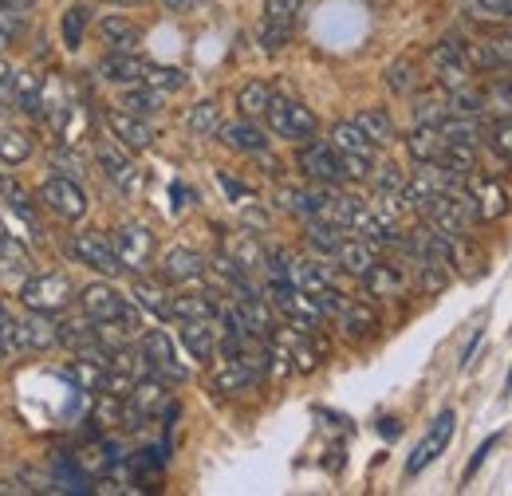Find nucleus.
Segmentation results:
<instances>
[{
  "mask_svg": "<svg viewBox=\"0 0 512 496\" xmlns=\"http://www.w3.org/2000/svg\"><path fill=\"white\" fill-rule=\"evenodd\" d=\"M71 300H75V284L64 272H36V276H24L20 284V304L28 311L60 315L64 308H71Z\"/></svg>",
  "mask_w": 512,
  "mask_h": 496,
  "instance_id": "f257e3e1",
  "label": "nucleus"
},
{
  "mask_svg": "<svg viewBox=\"0 0 512 496\" xmlns=\"http://www.w3.org/2000/svg\"><path fill=\"white\" fill-rule=\"evenodd\" d=\"M300 12H304V0H264L260 8V28H256V40L264 52H280L292 44V32L300 24Z\"/></svg>",
  "mask_w": 512,
  "mask_h": 496,
  "instance_id": "f03ea898",
  "label": "nucleus"
},
{
  "mask_svg": "<svg viewBox=\"0 0 512 496\" xmlns=\"http://www.w3.org/2000/svg\"><path fill=\"white\" fill-rule=\"evenodd\" d=\"M264 119H268V130L276 138H288V142H312L320 134V119L312 115V107H304L296 99H276L272 95Z\"/></svg>",
  "mask_w": 512,
  "mask_h": 496,
  "instance_id": "7ed1b4c3",
  "label": "nucleus"
},
{
  "mask_svg": "<svg viewBox=\"0 0 512 496\" xmlns=\"http://www.w3.org/2000/svg\"><path fill=\"white\" fill-rule=\"evenodd\" d=\"M296 166L304 170V178H312L316 186H343L347 182V170H343V154L331 146V142H300L296 150Z\"/></svg>",
  "mask_w": 512,
  "mask_h": 496,
  "instance_id": "20e7f679",
  "label": "nucleus"
},
{
  "mask_svg": "<svg viewBox=\"0 0 512 496\" xmlns=\"http://www.w3.org/2000/svg\"><path fill=\"white\" fill-rule=\"evenodd\" d=\"M138 351L146 355L150 374H158V378H166V382H186V378H190V367L182 363V355H178V347H174V339H170L166 331H158V327L142 331V335H138Z\"/></svg>",
  "mask_w": 512,
  "mask_h": 496,
  "instance_id": "39448f33",
  "label": "nucleus"
},
{
  "mask_svg": "<svg viewBox=\"0 0 512 496\" xmlns=\"http://www.w3.org/2000/svg\"><path fill=\"white\" fill-rule=\"evenodd\" d=\"M40 205L52 209L60 221H83L87 217V189L79 186L71 174H52L40 186Z\"/></svg>",
  "mask_w": 512,
  "mask_h": 496,
  "instance_id": "423d86ee",
  "label": "nucleus"
},
{
  "mask_svg": "<svg viewBox=\"0 0 512 496\" xmlns=\"http://www.w3.org/2000/svg\"><path fill=\"white\" fill-rule=\"evenodd\" d=\"M71 256L79 260V264H87V268H95L99 276H107V280H115V276H123L127 268H123V260H119V252L115 245L99 233V229H83V233H75L71 237Z\"/></svg>",
  "mask_w": 512,
  "mask_h": 496,
  "instance_id": "0eeeda50",
  "label": "nucleus"
},
{
  "mask_svg": "<svg viewBox=\"0 0 512 496\" xmlns=\"http://www.w3.org/2000/svg\"><path fill=\"white\" fill-rule=\"evenodd\" d=\"M217 319L237 323L245 335H253L256 343H268V339L276 335V308H272L264 296H245V300H237L233 308H221Z\"/></svg>",
  "mask_w": 512,
  "mask_h": 496,
  "instance_id": "6e6552de",
  "label": "nucleus"
},
{
  "mask_svg": "<svg viewBox=\"0 0 512 496\" xmlns=\"http://www.w3.org/2000/svg\"><path fill=\"white\" fill-rule=\"evenodd\" d=\"M95 166L103 170V178H107L111 186H119L123 193H134L138 182H142L134 158H130L127 146H123L119 138H99V142H95Z\"/></svg>",
  "mask_w": 512,
  "mask_h": 496,
  "instance_id": "1a4fd4ad",
  "label": "nucleus"
},
{
  "mask_svg": "<svg viewBox=\"0 0 512 496\" xmlns=\"http://www.w3.org/2000/svg\"><path fill=\"white\" fill-rule=\"evenodd\" d=\"M111 245H115V252H119L123 268L134 272V276H142V272L154 264V233H150L146 225H138V221L119 225V233H115Z\"/></svg>",
  "mask_w": 512,
  "mask_h": 496,
  "instance_id": "9d476101",
  "label": "nucleus"
},
{
  "mask_svg": "<svg viewBox=\"0 0 512 496\" xmlns=\"http://www.w3.org/2000/svg\"><path fill=\"white\" fill-rule=\"evenodd\" d=\"M453 426H457V418H453V410H442L438 418H434V426L426 430V437L414 445V453H410V461H406V477H418V473H426L442 453H446L449 437H453Z\"/></svg>",
  "mask_w": 512,
  "mask_h": 496,
  "instance_id": "9b49d317",
  "label": "nucleus"
},
{
  "mask_svg": "<svg viewBox=\"0 0 512 496\" xmlns=\"http://www.w3.org/2000/svg\"><path fill=\"white\" fill-rule=\"evenodd\" d=\"M79 304H83V315L95 319V323H115V319H123V311L130 308L127 296H123L111 280L87 284V288L79 292Z\"/></svg>",
  "mask_w": 512,
  "mask_h": 496,
  "instance_id": "f8f14e48",
  "label": "nucleus"
},
{
  "mask_svg": "<svg viewBox=\"0 0 512 496\" xmlns=\"http://www.w3.org/2000/svg\"><path fill=\"white\" fill-rule=\"evenodd\" d=\"M430 63H434V79H438L446 91L465 87L469 75H473V67L465 60V44H453V40L434 44V48H430Z\"/></svg>",
  "mask_w": 512,
  "mask_h": 496,
  "instance_id": "ddd939ff",
  "label": "nucleus"
},
{
  "mask_svg": "<svg viewBox=\"0 0 512 496\" xmlns=\"http://www.w3.org/2000/svg\"><path fill=\"white\" fill-rule=\"evenodd\" d=\"M205 272H209V260H205L197 248L178 245L162 256V280H166V284H178V288H182V284H197Z\"/></svg>",
  "mask_w": 512,
  "mask_h": 496,
  "instance_id": "4468645a",
  "label": "nucleus"
},
{
  "mask_svg": "<svg viewBox=\"0 0 512 496\" xmlns=\"http://www.w3.org/2000/svg\"><path fill=\"white\" fill-rule=\"evenodd\" d=\"M465 60L473 71H512V40L493 36V40H473L465 48Z\"/></svg>",
  "mask_w": 512,
  "mask_h": 496,
  "instance_id": "2eb2a0df",
  "label": "nucleus"
},
{
  "mask_svg": "<svg viewBox=\"0 0 512 496\" xmlns=\"http://www.w3.org/2000/svg\"><path fill=\"white\" fill-rule=\"evenodd\" d=\"M469 197H473V213L477 221H501L509 213V193L501 189L497 178H469Z\"/></svg>",
  "mask_w": 512,
  "mask_h": 496,
  "instance_id": "dca6fc26",
  "label": "nucleus"
},
{
  "mask_svg": "<svg viewBox=\"0 0 512 496\" xmlns=\"http://www.w3.org/2000/svg\"><path fill=\"white\" fill-rule=\"evenodd\" d=\"M103 119L111 126V138H119L127 150H146V146H154V138H158L150 119H138V115H127V111H107Z\"/></svg>",
  "mask_w": 512,
  "mask_h": 496,
  "instance_id": "f3484780",
  "label": "nucleus"
},
{
  "mask_svg": "<svg viewBox=\"0 0 512 496\" xmlns=\"http://www.w3.org/2000/svg\"><path fill=\"white\" fill-rule=\"evenodd\" d=\"M217 138H221L229 150H237V154H253V158L268 150V134H264L253 119H245V115H241L237 123H221Z\"/></svg>",
  "mask_w": 512,
  "mask_h": 496,
  "instance_id": "a211bd4d",
  "label": "nucleus"
},
{
  "mask_svg": "<svg viewBox=\"0 0 512 496\" xmlns=\"http://www.w3.org/2000/svg\"><path fill=\"white\" fill-rule=\"evenodd\" d=\"M178 339H182V347L190 351V359H197V363H209L217 355V327H213V319H182Z\"/></svg>",
  "mask_w": 512,
  "mask_h": 496,
  "instance_id": "6ab92c4d",
  "label": "nucleus"
},
{
  "mask_svg": "<svg viewBox=\"0 0 512 496\" xmlns=\"http://www.w3.org/2000/svg\"><path fill=\"white\" fill-rule=\"evenodd\" d=\"M446 264H449V272H457V276H465V280H481V276H485V252L473 245L465 233H461V237H449Z\"/></svg>",
  "mask_w": 512,
  "mask_h": 496,
  "instance_id": "aec40b11",
  "label": "nucleus"
},
{
  "mask_svg": "<svg viewBox=\"0 0 512 496\" xmlns=\"http://www.w3.org/2000/svg\"><path fill=\"white\" fill-rule=\"evenodd\" d=\"M142 71H146V60H138V52H107L95 67L103 83H119V87L142 83Z\"/></svg>",
  "mask_w": 512,
  "mask_h": 496,
  "instance_id": "412c9836",
  "label": "nucleus"
},
{
  "mask_svg": "<svg viewBox=\"0 0 512 496\" xmlns=\"http://www.w3.org/2000/svg\"><path fill=\"white\" fill-rule=\"evenodd\" d=\"M95 32L107 44V52H138V44H142V28L127 16H103L95 24Z\"/></svg>",
  "mask_w": 512,
  "mask_h": 496,
  "instance_id": "4be33fe9",
  "label": "nucleus"
},
{
  "mask_svg": "<svg viewBox=\"0 0 512 496\" xmlns=\"http://www.w3.org/2000/svg\"><path fill=\"white\" fill-rule=\"evenodd\" d=\"M363 292H367V296H375V300H398V296L406 292V272H402L398 264H383V260H375V264H371V272L363 276Z\"/></svg>",
  "mask_w": 512,
  "mask_h": 496,
  "instance_id": "5701e85b",
  "label": "nucleus"
},
{
  "mask_svg": "<svg viewBox=\"0 0 512 496\" xmlns=\"http://www.w3.org/2000/svg\"><path fill=\"white\" fill-rule=\"evenodd\" d=\"M327 189H296V186H280L276 189V205L284 209V213H292V217H320L323 213V201H327Z\"/></svg>",
  "mask_w": 512,
  "mask_h": 496,
  "instance_id": "b1692460",
  "label": "nucleus"
},
{
  "mask_svg": "<svg viewBox=\"0 0 512 496\" xmlns=\"http://www.w3.org/2000/svg\"><path fill=\"white\" fill-rule=\"evenodd\" d=\"M331 260H335V268H339V272H347V276L363 280L379 256H375V248L367 245L363 237H343V245H339V252H335Z\"/></svg>",
  "mask_w": 512,
  "mask_h": 496,
  "instance_id": "393cba45",
  "label": "nucleus"
},
{
  "mask_svg": "<svg viewBox=\"0 0 512 496\" xmlns=\"http://www.w3.org/2000/svg\"><path fill=\"white\" fill-rule=\"evenodd\" d=\"M20 347H28V351H48V347H60V327L52 323V315L32 311L28 319H20Z\"/></svg>",
  "mask_w": 512,
  "mask_h": 496,
  "instance_id": "a878e982",
  "label": "nucleus"
},
{
  "mask_svg": "<svg viewBox=\"0 0 512 496\" xmlns=\"http://www.w3.org/2000/svg\"><path fill=\"white\" fill-rule=\"evenodd\" d=\"M335 319H339V327H343L347 339H367V335L379 331V315H375L371 304H363V300H347Z\"/></svg>",
  "mask_w": 512,
  "mask_h": 496,
  "instance_id": "bb28decb",
  "label": "nucleus"
},
{
  "mask_svg": "<svg viewBox=\"0 0 512 496\" xmlns=\"http://www.w3.org/2000/svg\"><path fill=\"white\" fill-rule=\"evenodd\" d=\"M127 398L146 414V418H154V414L166 410V402H170V394H166V378H158V374H142Z\"/></svg>",
  "mask_w": 512,
  "mask_h": 496,
  "instance_id": "cd10ccee",
  "label": "nucleus"
},
{
  "mask_svg": "<svg viewBox=\"0 0 512 496\" xmlns=\"http://www.w3.org/2000/svg\"><path fill=\"white\" fill-rule=\"evenodd\" d=\"M221 304L209 296V292H182V296H170V319H217Z\"/></svg>",
  "mask_w": 512,
  "mask_h": 496,
  "instance_id": "c85d7f7f",
  "label": "nucleus"
},
{
  "mask_svg": "<svg viewBox=\"0 0 512 496\" xmlns=\"http://www.w3.org/2000/svg\"><path fill=\"white\" fill-rule=\"evenodd\" d=\"M438 130H442L446 142H457V146L477 150V146L485 142V130H489V126L481 123V119H469V115H446V119L438 123Z\"/></svg>",
  "mask_w": 512,
  "mask_h": 496,
  "instance_id": "c756f323",
  "label": "nucleus"
},
{
  "mask_svg": "<svg viewBox=\"0 0 512 496\" xmlns=\"http://www.w3.org/2000/svg\"><path fill=\"white\" fill-rule=\"evenodd\" d=\"M225 256L237 260L245 272H256V268H264L268 248L256 241V233H229V237H225Z\"/></svg>",
  "mask_w": 512,
  "mask_h": 496,
  "instance_id": "7c9ffc66",
  "label": "nucleus"
},
{
  "mask_svg": "<svg viewBox=\"0 0 512 496\" xmlns=\"http://www.w3.org/2000/svg\"><path fill=\"white\" fill-rule=\"evenodd\" d=\"M406 150H410V158L422 166V162H438L442 154H446V138H442V130L438 126H414V134L406 138Z\"/></svg>",
  "mask_w": 512,
  "mask_h": 496,
  "instance_id": "2f4dec72",
  "label": "nucleus"
},
{
  "mask_svg": "<svg viewBox=\"0 0 512 496\" xmlns=\"http://www.w3.org/2000/svg\"><path fill=\"white\" fill-rule=\"evenodd\" d=\"M331 146H335L339 154H355V158H371V162H375V142L351 123V119L331 126Z\"/></svg>",
  "mask_w": 512,
  "mask_h": 496,
  "instance_id": "473e14b6",
  "label": "nucleus"
},
{
  "mask_svg": "<svg viewBox=\"0 0 512 496\" xmlns=\"http://www.w3.org/2000/svg\"><path fill=\"white\" fill-rule=\"evenodd\" d=\"M351 123L359 126L375 146H390V142L398 138V134H394V119H390V111H386V107H363Z\"/></svg>",
  "mask_w": 512,
  "mask_h": 496,
  "instance_id": "72a5a7b5",
  "label": "nucleus"
},
{
  "mask_svg": "<svg viewBox=\"0 0 512 496\" xmlns=\"http://www.w3.org/2000/svg\"><path fill=\"white\" fill-rule=\"evenodd\" d=\"M449 280H453V272H449L446 260H426V256L414 260V284H418V292L438 296V292L449 288Z\"/></svg>",
  "mask_w": 512,
  "mask_h": 496,
  "instance_id": "f704fd0d",
  "label": "nucleus"
},
{
  "mask_svg": "<svg viewBox=\"0 0 512 496\" xmlns=\"http://www.w3.org/2000/svg\"><path fill=\"white\" fill-rule=\"evenodd\" d=\"M119 111H127V115H138V119H150V115H158L162 111V91H154V87H146V83H130L127 91L119 95Z\"/></svg>",
  "mask_w": 512,
  "mask_h": 496,
  "instance_id": "c9c22d12",
  "label": "nucleus"
},
{
  "mask_svg": "<svg viewBox=\"0 0 512 496\" xmlns=\"http://www.w3.org/2000/svg\"><path fill=\"white\" fill-rule=\"evenodd\" d=\"M60 327V347L67 351H75V355H83V351H95L99 347V339H95V319H64V323H56Z\"/></svg>",
  "mask_w": 512,
  "mask_h": 496,
  "instance_id": "e433bc0d",
  "label": "nucleus"
},
{
  "mask_svg": "<svg viewBox=\"0 0 512 496\" xmlns=\"http://www.w3.org/2000/svg\"><path fill=\"white\" fill-rule=\"evenodd\" d=\"M32 134L28 130H20V126H4L0 130V162L4 166H24L28 158H32Z\"/></svg>",
  "mask_w": 512,
  "mask_h": 496,
  "instance_id": "4c0bfd02",
  "label": "nucleus"
},
{
  "mask_svg": "<svg viewBox=\"0 0 512 496\" xmlns=\"http://www.w3.org/2000/svg\"><path fill=\"white\" fill-rule=\"evenodd\" d=\"M12 99L24 115H44V83L32 75V71H16V87H12Z\"/></svg>",
  "mask_w": 512,
  "mask_h": 496,
  "instance_id": "58836bf2",
  "label": "nucleus"
},
{
  "mask_svg": "<svg viewBox=\"0 0 512 496\" xmlns=\"http://www.w3.org/2000/svg\"><path fill=\"white\" fill-rule=\"evenodd\" d=\"M304 237H308V245L316 248L320 256L331 260V256L339 252V245H343V237H347V233H343L339 225H331L327 217H308V233H304Z\"/></svg>",
  "mask_w": 512,
  "mask_h": 496,
  "instance_id": "ea45409f",
  "label": "nucleus"
},
{
  "mask_svg": "<svg viewBox=\"0 0 512 496\" xmlns=\"http://www.w3.org/2000/svg\"><path fill=\"white\" fill-rule=\"evenodd\" d=\"M386 87H390L398 99H410V95H418V87H422L418 63H414V60H394L390 67H386Z\"/></svg>",
  "mask_w": 512,
  "mask_h": 496,
  "instance_id": "a19ab883",
  "label": "nucleus"
},
{
  "mask_svg": "<svg viewBox=\"0 0 512 496\" xmlns=\"http://www.w3.org/2000/svg\"><path fill=\"white\" fill-rule=\"evenodd\" d=\"M134 304L142 311H150V315H158V319H170V296H166V288L154 284V280H146V276L134 280Z\"/></svg>",
  "mask_w": 512,
  "mask_h": 496,
  "instance_id": "79ce46f5",
  "label": "nucleus"
},
{
  "mask_svg": "<svg viewBox=\"0 0 512 496\" xmlns=\"http://www.w3.org/2000/svg\"><path fill=\"white\" fill-rule=\"evenodd\" d=\"M465 16L469 20H481V24H512V0H461Z\"/></svg>",
  "mask_w": 512,
  "mask_h": 496,
  "instance_id": "37998d69",
  "label": "nucleus"
},
{
  "mask_svg": "<svg viewBox=\"0 0 512 496\" xmlns=\"http://www.w3.org/2000/svg\"><path fill=\"white\" fill-rule=\"evenodd\" d=\"M446 107H449V115H469V119H485V95L477 91V87H453L446 95Z\"/></svg>",
  "mask_w": 512,
  "mask_h": 496,
  "instance_id": "c03bdc74",
  "label": "nucleus"
},
{
  "mask_svg": "<svg viewBox=\"0 0 512 496\" xmlns=\"http://www.w3.org/2000/svg\"><path fill=\"white\" fill-rule=\"evenodd\" d=\"M186 126H190V134H197V138H213L221 130V107L213 99L193 103L190 115H186Z\"/></svg>",
  "mask_w": 512,
  "mask_h": 496,
  "instance_id": "a18cd8bd",
  "label": "nucleus"
},
{
  "mask_svg": "<svg viewBox=\"0 0 512 496\" xmlns=\"http://www.w3.org/2000/svg\"><path fill=\"white\" fill-rule=\"evenodd\" d=\"M91 418L103 426V430H123V418H127V398H119V394H107V390H99V398H95V410H91Z\"/></svg>",
  "mask_w": 512,
  "mask_h": 496,
  "instance_id": "49530a36",
  "label": "nucleus"
},
{
  "mask_svg": "<svg viewBox=\"0 0 512 496\" xmlns=\"http://www.w3.org/2000/svg\"><path fill=\"white\" fill-rule=\"evenodd\" d=\"M87 24H91V8L87 4H71L60 20V32H64V48L67 52H79L83 36H87Z\"/></svg>",
  "mask_w": 512,
  "mask_h": 496,
  "instance_id": "de8ad7c7",
  "label": "nucleus"
},
{
  "mask_svg": "<svg viewBox=\"0 0 512 496\" xmlns=\"http://www.w3.org/2000/svg\"><path fill=\"white\" fill-rule=\"evenodd\" d=\"M268 103H272V87H268L264 79H253V83H245V87L237 91V107H241L245 119H260V115L268 111Z\"/></svg>",
  "mask_w": 512,
  "mask_h": 496,
  "instance_id": "09e8293b",
  "label": "nucleus"
},
{
  "mask_svg": "<svg viewBox=\"0 0 512 496\" xmlns=\"http://www.w3.org/2000/svg\"><path fill=\"white\" fill-rule=\"evenodd\" d=\"M142 83L146 87H154V91H182L186 87V71L182 67H162V63H146V71H142Z\"/></svg>",
  "mask_w": 512,
  "mask_h": 496,
  "instance_id": "8fccbe9b",
  "label": "nucleus"
},
{
  "mask_svg": "<svg viewBox=\"0 0 512 496\" xmlns=\"http://www.w3.org/2000/svg\"><path fill=\"white\" fill-rule=\"evenodd\" d=\"M414 99V123L418 126H438L449 115L442 95H410Z\"/></svg>",
  "mask_w": 512,
  "mask_h": 496,
  "instance_id": "3c124183",
  "label": "nucleus"
},
{
  "mask_svg": "<svg viewBox=\"0 0 512 496\" xmlns=\"http://www.w3.org/2000/svg\"><path fill=\"white\" fill-rule=\"evenodd\" d=\"M485 107L489 111H501V115H512V79L509 75H501V79H493L485 91Z\"/></svg>",
  "mask_w": 512,
  "mask_h": 496,
  "instance_id": "603ef678",
  "label": "nucleus"
},
{
  "mask_svg": "<svg viewBox=\"0 0 512 496\" xmlns=\"http://www.w3.org/2000/svg\"><path fill=\"white\" fill-rule=\"evenodd\" d=\"M485 138L493 142V150H497V154L512 166V115H501L497 123L485 130Z\"/></svg>",
  "mask_w": 512,
  "mask_h": 496,
  "instance_id": "864d4df0",
  "label": "nucleus"
},
{
  "mask_svg": "<svg viewBox=\"0 0 512 496\" xmlns=\"http://www.w3.org/2000/svg\"><path fill=\"white\" fill-rule=\"evenodd\" d=\"M402 186H406V170H402V166L383 162V166L375 170V193H402Z\"/></svg>",
  "mask_w": 512,
  "mask_h": 496,
  "instance_id": "5fc2aeb1",
  "label": "nucleus"
},
{
  "mask_svg": "<svg viewBox=\"0 0 512 496\" xmlns=\"http://www.w3.org/2000/svg\"><path fill=\"white\" fill-rule=\"evenodd\" d=\"M20 32V12H8V8H0V52L12 44V36Z\"/></svg>",
  "mask_w": 512,
  "mask_h": 496,
  "instance_id": "6e6d98bb",
  "label": "nucleus"
},
{
  "mask_svg": "<svg viewBox=\"0 0 512 496\" xmlns=\"http://www.w3.org/2000/svg\"><path fill=\"white\" fill-rule=\"evenodd\" d=\"M12 87H16V67L0 60V111H4V103H12Z\"/></svg>",
  "mask_w": 512,
  "mask_h": 496,
  "instance_id": "4d7b16f0",
  "label": "nucleus"
},
{
  "mask_svg": "<svg viewBox=\"0 0 512 496\" xmlns=\"http://www.w3.org/2000/svg\"><path fill=\"white\" fill-rule=\"evenodd\" d=\"M493 445H497V437H485V441H481V449H477V453H473V461L465 465V481H469V477H473V473L481 469V461H485V457L493 453Z\"/></svg>",
  "mask_w": 512,
  "mask_h": 496,
  "instance_id": "13d9d810",
  "label": "nucleus"
},
{
  "mask_svg": "<svg viewBox=\"0 0 512 496\" xmlns=\"http://www.w3.org/2000/svg\"><path fill=\"white\" fill-rule=\"evenodd\" d=\"M221 186H225V193H229L233 201H253V189L241 186V182H233L229 174H221Z\"/></svg>",
  "mask_w": 512,
  "mask_h": 496,
  "instance_id": "bf43d9fd",
  "label": "nucleus"
},
{
  "mask_svg": "<svg viewBox=\"0 0 512 496\" xmlns=\"http://www.w3.org/2000/svg\"><path fill=\"white\" fill-rule=\"evenodd\" d=\"M197 4H201V0H162L166 12H193Z\"/></svg>",
  "mask_w": 512,
  "mask_h": 496,
  "instance_id": "052dcab7",
  "label": "nucleus"
},
{
  "mask_svg": "<svg viewBox=\"0 0 512 496\" xmlns=\"http://www.w3.org/2000/svg\"><path fill=\"white\" fill-rule=\"evenodd\" d=\"M0 8H8V12H32L36 0H0Z\"/></svg>",
  "mask_w": 512,
  "mask_h": 496,
  "instance_id": "680f3d73",
  "label": "nucleus"
},
{
  "mask_svg": "<svg viewBox=\"0 0 512 496\" xmlns=\"http://www.w3.org/2000/svg\"><path fill=\"white\" fill-rule=\"evenodd\" d=\"M379 430H383L386 437H398V422H394V418H383V426H379Z\"/></svg>",
  "mask_w": 512,
  "mask_h": 496,
  "instance_id": "e2e57ef3",
  "label": "nucleus"
},
{
  "mask_svg": "<svg viewBox=\"0 0 512 496\" xmlns=\"http://www.w3.org/2000/svg\"><path fill=\"white\" fill-rule=\"evenodd\" d=\"M12 493H28V489H24V485H4V481H0V496H12Z\"/></svg>",
  "mask_w": 512,
  "mask_h": 496,
  "instance_id": "0e129e2a",
  "label": "nucleus"
},
{
  "mask_svg": "<svg viewBox=\"0 0 512 496\" xmlns=\"http://www.w3.org/2000/svg\"><path fill=\"white\" fill-rule=\"evenodd\" d=\"M111 4H119V8H134V4H146V0H111Z\"/></svg>",
  "mask_w": 512,
  "mask_h": 496,
  "instance_id": "69168bd1",
  "label": "nucleus"
},
{
  "mask_svg": "<svg viewBox=\"0 0 512 496\" xmlns=\"http://www.w3.org/2000/svg\"><path fill=\"white\" fill-rule=\"evenodd\" d=\"M509 40H512V24H509Z\"/></svg>",
  "mask_w": 512,
  "mask_h": 496,
  "instance_id": "338daca9",
  "label": "nucleus"
}]
</instances>
